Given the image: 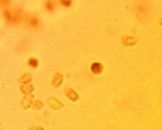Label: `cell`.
I'll use <instances>...</instances> for the list:
<instances>
[{
    "instance_id": "obj_1",
    "label": "cell",
    "mask_w": 162,
    "mask_h": 130,
    "mask_svg": "<svg viewBox=\"0 0 162 130\" xmlns=\"http://www.w3.org/2000/svg\"><path fill=\"white\" fill-rule=\"evenodd\" d=\"M122 43L126 45V47H132V45L138 43V37H134V35H124V37H122Z\"/></svg>"
},
{
    "instance_id": "obj_2",
    "label": "cell",
    "mask_w": 162,
    "mask_h": 130,
    "mask_svg": "<svg viewBox=\"0 0 162 130\" xmlns=\"http://www.w3.org/2000/svg\"><path fill=\"white\" fill-rule=\"evenodd\" d=\"M47 104H49L53 110H61V108H63V102H59L57 98H49V100H47Z\"/></svg>"
},
{
    "instance_id": "obj_8",
    "label": "cell",
    "mask_w": 162,
    "mask_h": 130,
    "mask_svg": "<svg viewBox=\"0 0 162 130\" xmlns=\"http://www.w3.org/2000/svg\"><path fill=\"white\" fill-rule=\"evenodd\" d=\"M31 130H43V128H40V126H35V128H31Z\"/></svg>"
},
{
    "instance_id": "obj_5",
    "label": "cell",
    "mask_w": 162,
    "mask_h": 130,
    "mask_svg": "<svg viewBox=\"0 0 162 130\" xmlns=\"http://www.w3.org/2000/svg\"><path fill=\"white\" fill-rule=\"evenodd\" d=\"M61 82H63V75L61 73H55V77H53V86H61Z\"/></svg>"
},
{
    "instance_id": "obj_6",
    "label": "cell",
    "mask_w": 162,
    "mask_h": 130,
    "mask_svg": "<svg viewBox=\"0 0 162 130\" xmlns=\"http://www.w3.org/2000/svg\"><path fill=\"white\" fill-rule=\"evenodd\" d=\"M37 63H39L37 59H29V65H31V67H37Z\"/></svg>"
},
{
    "instance_id": "obj_3",
    "label": "cell",
    "mask_w": 162,
    "mask_h": 130,
    "mask_svg": "<svg viewBox=\"0 0 162 130\" xmlns=\"http://www.w3.org/2000/svg\"><path fill=\"white\" fill-rule=\"evenodd\" d=\"M65 93H67V98H69L71 102H77V100H79L77 91H75V89H71V87H67V89H65Z\"/></svg>"
},
{
    "instance_id": "obj_4",
    "label": "cell",
    "mask_w": 162,
    "mask_h": 130,
    "mask_svg": "<svg viewBox=\"0 0 162 130\" xmlns=\"http://www.w3.org/2000/svg\"><path fill=\"white\" fill-rule=\"evenodd\" d=\"M91 71H93V73H101V71H103V65H101V63H93V65H91Z\"/></svg>"
},
{
    "instance_id": "obj_7",
    "label": "cell",
    "mask_w": 162,
    "mask_h": 130,
    "mask_svg": "<svg viewBox=\"0 0 162 130\" xmlns=\"http://www.w3.org/2000/svg\"><path fill=\"white\" fill-rule=\"evenodd\" d=\"M22 91H24V93H29V91H31V86H29V84H24V86H22Z\"/></svg>"
}]
</instances>
